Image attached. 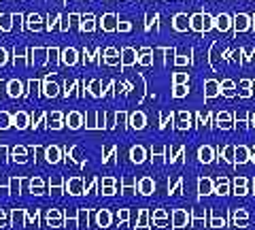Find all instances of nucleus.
I'll list each match as a JSON object with an SVG mask.
<instances>
[{
  "label": "nucleus",
  "instance_id": "f257e3e1",
  "mask_svg": "<svg viewBox=\"0 0 255 230\" xmlns=\"http://www.w3.org/2000/svg\"><path fill=\"white\" fill-rule=\"evenodd\" d=\"M174 128L177 130H191L194 128V113H189V111H179V113H174Z\"/></svg>",
  "mask_w": 255,
  "mask_h": 230
},
{
  "label": "nucleus",
  "instance_id": "f03ea898",
  "mask_svg": "<svg viewBox=\"0 0 255 230\" xmlns=\"http://www.w3.org/2000/svg\"><path fill=\"white\" fill-rule=\"evenodd\" d=\"M232 28H234V32H249L251 30V15H247V13H236L234 17H232Z\"/></svg>",
  "mask_w": 255,
  "mask_h": 230
},
{
  "label": "nucleus",
  "instance_id": "7ed1b4c3",
  "mask_svg": "<svg viewBox=\"0 0 255 230\" xmlns=\"http://www.w3.org/2000/svg\"><path fill=\"white\" fill-rule=\"evenodd\" d=\"M215 128L232 130L234 128V115L228 113V111H219V113L215 115Z\"/></svg>",
  "mask_w": 255,
  "mask_h": 230
},
{
  "label": "nucleus",
  "instance_id": "20e7f679",
  "mask_svg": "<svg viewBox=\"0 0 255 230\" xmlns=\"http://www.w3.org/2000/svg\"><path fill=\"white\" fill-rule=\"evenodd\" d=\"M230 188H232V181H230V177L221 175L217 179H213V194L217 196H228L230 194Z\"/></svg>",
  "mask_w": 255,
  "mask_h": 230
},
{
  "label": "nucleus",
  "instance_id": "39448f33",
  "mask_svg": "<svg viewBox=\"0 0 255 230\" xmlns=\"http://www.w3.org/2000/svg\"><path fill=\"white\" fill-rule=\"evenodd\" d=\"M170 220H172V226L174 228H187L189 226V220H191V213L185 211V209H174Z\"/></svg>",
  "mask_w": 255,
  "mask_h": 230
},
{
  "label": "nucleus",
  "instance_id": "423d86ee",
  "mask_svg": "<svg viewBox=\"0 0 255 230\" xmlns=\"http://www.w3.org/2000/svg\"><path fill=\"white\" fill-rule=\"evenodd\" d=\"M213 28L219 30V32H230L232 30V17L228 13H219L213 17Z\"/></svg>",
  "mask_w": 255,
  "mask_h": 230
},
{
  "label": "nucleus",
  "instance_id": "0eeeda50",
  "mask_svg": "<svg viewBox=\"0 0 255 230\" xmlns=\"http://www.w3.org/2000/svg\"><path fill=\"white\" fill-rule=\"evenodd\" d=\"M206 226L219 230V228H226L228 226V220H226V216H221V211L209 209V220H206Z\"/></svg>",
  "mask_w": 255,
  "mask_h": 230
},
{
  "label": "nucleus",
  "instance_id": "6e6552de",
  "mask_svg": "<svg viewBox=\"0 0 255 230\" xmlns=\"http://www.w3.org/2000/svg\"><path fill=\"white\" fill-rule=\"evenodd\" d=\"M221 62H223V60H221V47H219L217 41H213V43H211V49H209V64H211L213 70H219Z\"/></svg>",
  "mask_w": 255,
  "mask_h": 230
},
{
  "label": "nucleus",
  "instance_id": "1a4fd4ad",
  "mask_svg": "<svg viewBox=\"0 0 255 230\" xmlns=\"http://www.w3.org/2000/svg\"><path fill=\"white\" fill-rule=\"evenodd\" d=\"M219 92H221V88H219L217 79H206V81H204V100L209 102L213 98H217Z\"/></svg>",
  "mask_w": 255,
  "mask_h": 230
},
{
  "label": "nucleus",
  "instance_id": "9d476101",
  "mask_svg": "<svg viewBox=\"0 0 255 230\" xmlns=\"http://www.w3.org/2000/svg\"><path fill=\"white\" fill-rule=\"evenodd\" d=\"M230 218L234 220V226L236 228H247V226H249V220H251V213L247 211V209H234Z\"/></svg>",
  "mask_w": 255,
  "mask_h": 230
},
{
  "label": "nucleus",
  "instance_id": "9b49d317",
  "mask_svg": "<svg viewBox=\"0 0 255 230\" xmlns=\"http://www.w3.org/2000/svg\"><path fill=\"white\" fill-rule=\"evenodd\" d=\"M191 220H189V226H196L200 228L206 224V220H209V209H191Z\"/></svg>",
  "mask_w": 255,
  "mask_h": 230
},
{
  "label": "nucleus",
  "instance_id": "f8f14e48",
  "mask_svg": "<svg viewBox=\"0 0 255 230\" xmlns=\"http://www.w3.org/2000/svg\"><path fill=\"white\" fill-rule=\"evenodd\" d=\"M215 158H217V152H215V147L202 145L200 149H198V162H202V164H213Z\"/></svg>",
  "mask_w": 255,
  "mask_h": 230
},
{
  "label": "nucleus",
  "instance_id": "ddd939ff",
  "mask_svg": "<svg viewBox=\"0 0 255 230\" xmlns=\"http://www.w3.org/2000/svg\"><path fill=\"white\" fill-rule=\"evenodd\" d=\"M189 30L204 34V11H196L194 15H189Z\"/></svg>",
  "mask_w": 255,
  "mask_h": 230
},
{
  "label": "nucleus",
  "instance_id": "4468645a",
  "mask_svg": "<svg viewBox=\"0 0 255 230\" xmlns=\"http://www.w3.org/2000/svg\"><path fill=\"white\" fill-rule=\"evenodd\" d=\"M251 158V149L247 145H236V152H234V166H243L249 162Z\"/></svg>",
  "mask_w": 255,
  "mask_h": 230
},
{
  "label": "nucleus",
  "instance_id": "2eb2a0df",
  "mask_svg": "<svg viewBox=\"0 0 255 230\" xmlns=\"http://www.w3.org/2000/svg\"><path fill=\"white\" fill-rule=\"evenodd\" d=\"M223 62H230V64H243V47L238 49H226L221 53Z\"/></svg>",
  "mask_w": 255,
  "mask_h": 230
},
{
  "label": "nucleus",
  "instance_id": "dca6fc26",
  "mask_svg": "<svg viewBox=\"0 0 255 230\" xmlns=\"http://www.w3.org/2000/svg\"><path fill=\"white\" fill-rule=\"evenodd\" d=\"M172 28L177 32H187L189 30V15L187 13H177L172 17Z\"/></svg>",
  "mask_w": 255,
  "mask_h": 230
},
{
  "label": "nucleus",
  "instance_id": "f3484780",
  "mask_svg": "<svg viewBox=\"0 0 255 230\" xmlns=\"http://www.w3.org/2000/svg\"><path fill=\"white\" fill-rule=\"evenodd\" d=\"M213 194V179L211 177H200L198 179V196L206 198Z\"/></svg>",
  "mask_w": 255,
  "mask_h": 230
},
{
  "label": "nucleus",
  "instance_id": "a211bd4d",
  "mask_svg": "<svg viewBox=\"0 0 255 230\" xmlns=\"http://www.w3.org/2000/svg\"><path fill=\"white\" fill-rule=\"evenodd\" d=\"M251 85H253V79H241V83L236 85V94H238L241 98H251V96H253Z\"/></svg>",
  "mask_w": 255,
  "mask_h": 230
},
{
  "label": "nucleus",
  "instance_id": "6ab92c4d",
  "mask_svg": "<svg viewBox=\"0 0 255 230\" xmlns=\"http://www.w3.org/2000/svg\"><path fill=\"white\" fill-rule=\"evenodd\" d=\"M219 88H221V96L226 98H234L236 96V83L232 81V79H223V81H219Z\"/></svg>",
  "mask_w": 255,
  "mask_h": 230
},
{
  "label": "nucleus",
  "instance_id": "aec40b11",
  "mask_svg": "<svg viewBox=\"0 0 255 230\" xmlns=\"http://www.w3.org/2000/svg\"><path fill=\"white\" fill-rule=\"evenodd\" d=\"M234 152H236V145H226V147L219 149L217 158H219V160H223L226 164H232L234 166Z\"/></svg>",
  "mask_w": 255,
  "mask_h": 230
},
{
  "label": "nucleus",
  "instance_id": "412c9836",
  "mask_svg": "<svg viewBox=\"0 0 255 230\" xmlns=\"http://www.w3.org/2000/svg\"><path fill=\"white\" fill-rule=\"evenodd\" d=\"M138 192L140 194H145V196H151L155 192V184H153V179L151 177H142L140 181H138Z\"/></svg>",
  "mask_w": 255,
  "mask_h": 230
},
{
  "label": "nucleus",
  "instance_id": "4be33fe9",
  "mask_svg": "<svg viewBox=\"0 0 255 230\" xmlns=\"http://www.w3.org/2000/svg\"><path fill=\"white\" fill-rule=\"evenodd\" d=\"M66 190H68L70 194L79 196V194H83V192H85V186H83V181H81V179L75 177V179H70L68 184H66Z\"/></svg>",
  "mask_w": 255,
  "mask_h": 230
},
{
  "label": "nucleus",
  "instance_id": "5701e85b",
  "mask_svg": "<svg viewBox=\"0 0 255 230\" xmlns=\"http://www.w3.org/2000/svg\"><path fill=\"white\" fill-rule=\"evenodd\" d=\"M151 220H153L155 226H166L168 224V220H170V216H168V211H164V209H155L153 216H151Z\"/></svg>",
  "mask_w": 255,
  "mask_h": 230
},
{
  "label": "nucleus",
  "instance_id": "b1692460",
  "mask_svg": "<svg viewBox=\"0 0 255 230\" xmlns=\"http://www.w3.org/2000/svg\"><path fill=\"white\" fill-rule=\"evenodd\" d=\"M183 158H185V147L179 145V147H174L170 149V158H166L170 164H181L183 162Z\"/></svg>",
  "mask_w": 255,
  "mask_h": 230
},
{
  "label": "nucleus",
  "instance_id": "393cba45",
  "mask_svg": "<svg viewBox=\"0 0 255 230\" xmlns=\"http://www.w3.org/2000/svg\"><path fill=\"white\" fill-rule=\"evenodd\" d=\"M191 62H194V55H191V49H187V51L183 53V55H179V53L174 55L172 64H174V66H189Z\"/></svg>",
  "mask_w": 255,
  "mask_h": 230
},
{
  "label": "nucleus",
  "instance_id": "a878e982",
  "mask_svg": "<svg viewBox=\"0 0 255 230\" xmlns=\"http://www.w3.org/2000/svg\"><path fill=\"white\" fill-rule=\"evenodd\" d=\"M130 158H132V162H134V164H142V162H145V158H147V152H145V147H140V145L132 147V152H130Z\"/></svg>",
  "mask_w": 255,
  "mask_h": 230
},
{
  "label": "nucleus",
  "instance_id": "bb28decb",
  "mask_svg": "<svg viewBox=\"0 0 255 230\" xmlns=\"http://www.w3.org/2000/svg\"><path fill=\"white\" fill-rule=\"evenodd\" d=\"M136 60L140 62L142 66H151V64H153V51H151L149 47H145V49L138 51V58Z\"/></svg>",
  "mask_w": 255,
  "mask_h": 230
},
{
  "label": "nucleus",
  "instance_id": "cd10ccee",
  "mask_svg": "<svg viewBox=\"0 0 255 230\" xmlns=\"http://www.w3.org/2000/svg\"><path fill=\"white\" fill-rule=\"evenodd\" d=\"M234 128H241V130H247V128H251L249 126V113H236L234 117Z\"/></svg>",
  "mask_w": 255,
  "mask_h": 230
},
{
  "label": "nucleus",
  "instance_id": "c85d7f7f",
  "mask_svg": "<svg viewBox=\"0 0 255 230\" xmlns=\"http://www.w3.org/2000/svg\"><path fill=\"white\" fill-rule=\"evenodd\" d=\"M130 126L132 128H136V130H142L145 128V115H142L140 111H136V113L130 117Z\"/></svg>",
  "mask_w": 255,
  "mask_h": 230
},
{
  "label": "nucleus",
  "instance_id": "c756f323",
  "mask_svg": "<svg viewBox=\"0 0 255 230\" xmlns=\"http://www.w3.org/2000/svg\"><path fill=\"white\" fill-rule=\"evenodd\" d=\"M136 62V51L134 49H124V53H122V64L124 66H130V64H134Z\"/></svg>",
  "mask_w": 255,
  "mask_h": 230
},
{
  "label": "nucleus",
  "instance_id": "7c9ffc66",
  "mask_svg": "<svg viewBox=\"0 0 255 230\" xmlns=\"http://www.w3.org/2000/svg\"><path fill=\"white\" fill-rule=\"evenodd\" d=\"M151 156H153V160L159 164V162H164V156H166V147L164 145H153L151 147Z\"/></svg>",
  "mask_w": 255,
  "mask_h": 230
},
{
  "label": "nucleus",
  "instance_id": "2f4dec72",
  "mask_svg": "<svg viewBox=\"0 0 255 230\" xmlns=\"http://www.w3.org/2000/svg\"><path fill=\"white\" fill-rule=\"evenodd\" d=\"M168 194H170V196H181V194H183V179H181V177H177V179H174L172 184H170Z\"/></svg>",
  "mask_w": 255,
  "mask_h": 230
},
{
  "label": "nucleus",
  "instance_id": "473e14b6",
  "mask_svg": "<svg viewBox=\"0 0 255 230\" xmlns=\"http://www.w3.org/2000/svg\"><path fill=\"white\" fill-rule=\"evenodd\" d=\"M102 28H105V30H109V32H111V30H115L117 28V17H115V15H105V17H102Z\"/></svg>",
  "mask_w": 255,
  "mask_h": 230
},
{
  "label": "nucleus",
  "instance_id": "72a5a7b5",
  "mask_svg": "<svg viewBox=\"0 0 255 230\" xmlns=\"http://www.w3.org/2000/svg\"><path fill=\"white\" fill-rule=\"evenodd\" d=\"M243 64H255V47H245L243 49Z\"/></svg>",
  "mask_w": 255,
  "mask_h": 230
},
{
  "label": "nucleus",
  "instance_id": "f704fd0d",
  "mask_svg": "<svg viewBox=\"0 0 255 230\" xmlns=\"http://www.w3.org/2000/svg\"><path fill=\"white\" fill-rule=\"evenodd\" d=\"M162 53H164V66H170L174 55H177V49H174V47H164Z\"/></svg>",
  "mask_w": 255,
  "mask_h": 230
},
{
  "label": "nucleus",
  "instance_id": "c9c22d12",
  "mask_svg": "<svg viewBox=\"0 0 255 230\" xmlns=\"http://www.w3.org/2000/svg\"><path fill=\"white\" fill-rule=\"evenodd\" d=\"M187 92H189L187 83H181V85H172V96H174V98H185V96H187Z\"/></svg>",
  "mask_w": 255,
  "mask_h": 230
},
{
  "label": "nucleus",
  "instance_id": "e433bc0d",
  "mask_svg": "<svg viewBox=\"0 0 255 230\" xmlns=\"http://www.w3.org/2000/svg\"><path fill=\"white\" fill-rule=\"evenodd\" d=\"M81 122H83V117H81V113H77V111H73V113L68 115V126L73 130H77L79 126H81Z\"/></svg>",
  "mask_w": 255,
  "mask_h": 230
},
{
  "label": "nucleus",
  "instance_id": "4c0bfd02",
  "mask_svg": "<svg viewBox=\"0 0 255 230\" xmlns=\"http://www.w3.org/2000/svg\"><path fill=\"white\" fill-rule=\"evenodd\" d=\"M181 83H189V75L179 70V73L172 75V85H181Z\"/></svg>",
  "mask_w": 255,
  "mask_h": 230
},
{
  "label": "nucleus",
  "instance_id": "58836bf2",
  "mask_svg": "<svg viewBox=\"0 0 255 230\" xmlns=\"http://www.w3.org/2000/svg\"><path fill=\"white\" fill-rule=\"evenodd\" d=\"M230 194H234V196H247L249 194V186H232L230 188Z\"/></svg>",
  "mask_w": 255,
  "mask_h": 230
},
{
  "label": "nucleus",
  "instance_id": "ea45409f",
  "mask_svg": "<svg viewBox=\"0 0 255 230\" xmlns=\"http://www.w3.org/2000/svg\"><path fill=\"white\" fill-rule=\"evenodd\" d=\"M174 126V113L162 117V122H159V130H166V128H172Z\"/></svg>",
  "mask_w": 255,
  "mask_h": 230
},
{
  "label": "nucleus",
  "instance_id": "a19ab883",
  "mask_svg": "<svg viewBox=\"0 0 255 230\" xmlns=\"http://www.w3.org/2000/svg\"><path fill=\"white\" fill-rule=\"evenodd\" d=\"M149 222H151L149 211H140L138 213V228H149Z\"/></svg>",
  "mask_w": 255,
  "mask_h": 230
},
{
  "label": "nucleus",
  "instance_id": "79ce46f5",
  "mask_svg": "<svg viewBox=\"0 0 255 230\" xmlns=\"http://www.w3.org/2000/svg\"><path fill=\"white\" fill-rule=\"evenodd\" d=\"M47 160H49L51 164L58 162L60 160V149L58 147H49V149H47Z\"/></svg>",
  "mask_w": 255,
  "mask_h": 230
},
{
  "label": "nucleus",
  "instance_id": "37998d69",
  "mask_svg": "<svg viewBox=\"0 0 255 230\" xmlns=\"http://www.w3.org/2000/svg\"><path fill=\"white\" fill-rule=\"evenodd\" d=\"M62 60L66 62V64H75V62H77V51L75 49H66V51H64V55H62Z\"/></svg>",
  "mask_w": 255,
  "mask_h": 230
},
{
  "label": "nucleus",
  "instance_id": "c03bdc74",
  "mask_svg": "<svg viewBox=\"0 0 255 230\" xmlns=\"http://www.w3.org/2000/svg\"><path fill=\"white\" fill-rule=\"evenodd\" d=\"M96 220H98L100 226H109V224H111V213H109V211H100Z\"/></svg>",
  "mask_w": 255,
  "mask_h": 230
},
{
  "label": "nucleus",
  "instance_id": "a18cd8bd",
  "mask_svg": "<svg viewBox=\"0 0 255 230\" xmlns=\"http://www.w3.org/2000/svg\"><path fill=\"white\" fill-rule=\"evenodd\" d=\"M105 55H107V62H109V64H117V62H119V53H117L115 49H107Z\"/></svg>",
  "mask_w": 255,
  "mask_h": 230
},
{
  "label": "nucleus",
  "instance_id": "49530a36",
  "mask_svg": "<svg viewBox=\"0 0 255 230\" xmlns=\"http://www.w3.org/2000/svg\"><path fill=\"white\" fill-rule=\"evenodd\" d=\"M83 30H87V32L94 30V15H85L83 17Z\"/></svg>",
  "mask_w": 255,
  "mask_h": 230
},
{
  "label": "nucleus",
  "instance_id": "de8ad7c7",
  "mask_svg": "<svg viewBox=\"0 0 255 230\" xmlns=\"http://www.w3.org/2000/svg\"><path fill=\"white\" fill-rule=\"evenodd\" d=\"M211 30H213V15L204 13V32H211Z\"/></svg>",
  "mask_w": 255,
  "mask_h": 230
},
{
  "label": "nucleus",
  "instance_id": "09e8293b",
  "mask_svg": "<svg viewBox=\"0 0 255 230\" xmlns=\"http://www.w3.org/2000/svg\"><path fill=\"white\" fill-rule=\"evenodd\" d=\"M232 186H249V179L243 177V175H236V177L232 179Z\"/></svg>",
  "mask_w": 255,
  "mask_h": 230
},
{
  "label": "nucleus",
  "instance_id": "8fccbe9b",
  "mask_svg": "<svg viewBox=\"0 0 255 230\" xmlns=\"http://www.w3.org/2000/svg\"><path fill=\"white\" fill-rule=\"evenodd\" d=\"M47 94H49V96H55V94H58V85H55V83H49V85H47V90H45Z\"/></svg>",
  "mask_w": 255,
  "mask_h": 230
},
{
  "label": "nucleus",
  "instance_id": "3c124183",
  "mask_svg": "<svg viewBox=\"0 0 255 230\" xmlns=\"http://www.w3.org/2000/svg\"><path fill=\"white\" fill-rule=\"evenodd\" d=\"M92 92H94V96H102V90H100V83L98 81L92 83Z\"/></svg>",
  "mask_w": 255,
  "mask_h": 230
},
{
  "label": "nucleus",
  "instance_id": "603ef678",
  "mask_svg": "<svg viewBox=\"0 0 255 230\" xmlns=\"http://www.w3.org/2000/svg\"><path fill=\"white\" fill-rule=\"evenodd\" d=\"M87 128H96V115L94 113L87 115Z\"/></svg>",
  "mask_w": 255,
  "mask_h": 230
},
{
  "label": "nucleus",
  "instance_id": "864d4df0",
  "mask_svg": "<svg viewBox=\"0 0 255 230\" xmlns=\"http://www.w3.org/2000/svg\"><path fill=\"white\" fill-rule=\"evenodd\" d=\"M102 194H105V196H113V194H115V188H113V186H105Z\"/></svg>",
  "mask_w": 255,
  "mask_h": 230
},
{
  "label": "nucleus",
  "instance_id": "5fc2aeb1",
  "mask_svg": "<svg viewBox=\"0 0 255 230\" xmlns=\"http://www.w3.org/2000/svg\"><path fill=\"white\" fill-rule=\"evenodd\" d=\"M117 28L122 30V32H128V30H130V23H128V21H119V23H117Z\"/></svg>",
  "mask_w": 255,
  "mask_h": 230
},
{
  "label": "nucleus",
  "instance_id": "6e6d98bb",
  "mask_svg": "<svg viewBox=\"0 0 255 230\" xmlns=\"http://www.w3.org/2000/svg\"><path fill=\"white\" fill-rule=\"evenodd\" d=\"M115 120H117V124H126L128 115H126V113H117V117H115Z\"/></svg>",
  "mask_w": 255,
  "mask_h": 230
},
{
  "label": "nucleus",
  "instance_id": "4d7b16f0",
  "mask_svg": "<svg viewBox=\"0 0 255 230\" xmlns=\"http://www.w3.org/2000/svg\"><path fill=\"white\" fill-rule=\"evenodd\" d=\"M128 218H130V213H128L126 209H122V211H119V220H122V222H126Z\"/></svg>",
  "mask_w": 255,
  "mask_h": 230
},
{
  "label": "nucleus",
  "instance_id": "13d9d810",
  "mask_svg": "<svg viewBox=\"0 0 255 230\" xmlns=\"http://www.w3.org/2000/svg\"><path fill=\"white\" fill-rule=\"evenodd\" d=\"M85 222H87V213L81 211V213H79V224H85Z\"/></svg>",
  "mask_w": 255,
  "mask_h": 230
},
{
  "label": "nucleus",
  "instance_id": "bf43d9fd",
  "mask_svg": "<svg viewBox=\"0 0 255 230\" xmlns=\"http://www.w3.org/2000/svg\"><path fill=\"white\" fill-rule=\"evenodd\" d=\"M249 126H251V128H255V111H253V113H249Z\"/></svg>",
  "mask_w": 255,
  "mask_h": 230
},
{
  "label": "nucleus",
  "instance_id": "052dcab7",
  "mask_svg": "<svg viewBox=\"0 0 255 230\" xmlns=\"http://www.w3.org/2000/svg\"><path fill=\"white\" fill-rule=\"evenodd\" d=\"M249 149H251V158H249V162H253V164H255V145H253V147H249Z\"/></svg>",
  "mask_w": 255,
  "mask_h": 230
},
{
  "label": "nucleus",
  "instance_id": "680f3d73",
  "mask_svg": "<svg viewBox=\"0 0 255 230\" xmlns=\"http://www.w3.org/2000/svg\"><path fill=\"white\" fill-rule=\"evenodd\" d=\"M49 55H51V60H58V49H51Z\"/></svg>",
  "mask_w": 255,
  "mask_h": 230
},
{
  "label": "nucleus",
  "instance_id": "e2e57ef3",
  "mask_svg": "<svg viewBox=\"0 0 255 230\" xmlns=\"http://www.w3.org/2000/svg\"><path fill=\"white\" fill-rule=\"evenodd\" d=\"M251 28H255V15H251Z\"/></svg>",
  "mask_w": 255,
  "mask_h": 230
},
{
  "label": "nucleus",
  "instance_id": "0e129e2a",
  "mask_svg": "<svg viewBox=\"0 0 255 230\" xmlns=\"http://www.w3.org/2000/svg\"><path fill=\"white\" fill-rule=\"evenodd\" d=\"M251 186H253V194H255V179L251 181Z\"/></svg>",
  "mask_w": 255,
  "mask_h": 230
},
{
  "label": "nucleus",
  "instance_id": "69168bd1",
  "mask_svg": "<svg viewBox=\"0 0 255 230\" xmlns=\"http://www.w3.org/2000/svg\"><path fill=\"white\" fill-rule=\"evenodd\" d=\"M228 2H234V0H228Z\"/></svg>",
  "mask_w": 255,
  "mask_h": 230
}]
</instances>
